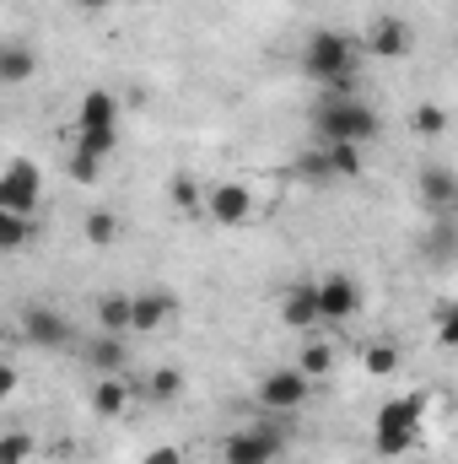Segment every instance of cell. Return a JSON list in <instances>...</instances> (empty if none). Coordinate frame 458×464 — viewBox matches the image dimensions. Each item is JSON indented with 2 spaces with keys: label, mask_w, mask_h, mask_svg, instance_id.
Here are the masks:
<instances>
[{
  "label": "cell",
  "mask_w": 458,
  "mask_h": 464,
  "mask_svg": "<svg viewBox=\"0 0 458 464\" xmlns=\"http://www.w3.org/2000/svg\"><path fill=\"white\" fill-rule=\"evenodd\" d=\"M356 65L361 60H356V44L345 33H313L302 44V71L335 98H356Z\"/></svg>",
  "instance_id": "1"
},
{
  "label": "cell",
  "mask_w": 458,
  "mask_h": 464,
  "mask_svg": "<svg viewBox=\"0 0 458 464\" xmlns=\"http://www.w3.org/2000/svg\"><path fill=\"white\" fill-rule=\"evenodd\" d=\"M313 130L324 146H367L377 135V114L361 103V98H335L324 92L319 109H313Z\"/></svg>",
  "instance_id": "2"
},
{
  "label": "cell",
  "mask_w": 458,
  "mask_h": 464,
  "mask_svg": "<svg viewBox=\"0 0 458 464\" xmlns=\"http://www.w3.org/2000/svg\"><path fill=\"white\" fill-rule=\"evenodd\" d=\"M421 421H426V400H421V394L388 400V405L377 411V427H372V438H377V454H383V459H399V454H410V449L421 443Z\"/></svg>",
  "instance_id": "3"
},
{
  "label": "cell",
  "mask_w": 458,
  "mask_h": 464,
  "mask_svg": "<svg viewBox=\"0 0 458 464\" xmlns=\"http://www.w3.org/2000/svg\"><path fill=\"white\" fill-rule=\"evenodd\" d=\"M308 394H313V378H308L302 367H275V372H264V378H259V405H264V411H275V416L302 411V405H308Z\"/></svg>",
  "instance_id": "4"
},
{
  "label": "cell",
  "mask_w": 458,
  "mask_h": 464,
  "mask_svg": "<svg viewBox=\"0 0 458 464\" xmlns=\"http://www.w3.org/2000/svg\"><path fill=\"white\" fill-rule=\"evenodd\" d=\"M281 432L275 427H243V432H232L227 443H222V459L227 464H275L281 459Z\"/></svg>",
  "instance_id": "5"
},
{
  "label": "cell",
  "mask_w": 458,
  "mask_h": 464,
  "mask_svg": "<svg viewBox=\"0 0 458 464\" xmlns=\"http://www.w3.org/2000/svg\"><path fill=\"white\" fill-rule=\"evenodd\" d=\"M38 189H43V179H38V168L33 162H5V173H0V211H38Z\"/></svg>",
  "instance_id": "6"
},
{
  "label": "cell",
  "mask_w": 458,
  "mask_h": 464,
  "mask_svg": "<svg viewBox=\"0 0 458 464\" xmlns=\"http://www.w3.org/2000/svg\"><path fill=\"white\" fill-rule=\"evenodd\" d=\"M205 211L216 217V227H243V222L253 217V195H248V184H237V179L211 184V189H205Z\"/></svg>",
  "instance_id": "7"
},
{
  "label": "cell",
  "mask_w": 458,
  "mask_h": 464,
  "mask_svg": "<svg viewBox=\"0 0 458 464\" xmlns=\"http://www.w3.org/2000/svg\"><path fill=\"white\" fill-rule=\"evenodd\" d=\"M415 184H421V206H426L432 217H453V211H458V173H453V168L426 162Z\"/></svg>",
  "instance_id": "8"
},
{
  "label": "cell",
  "mask_w": 458,
  "mask_h": 464,
  "mask_svg": "<svg viewBox=\"0 0 458 464\" xmlns=\"http://www.w3.org/2000/svg\"><path fill=\"white\" fill-rule=\"evenodd\" d=\"M319 308H324V319H329V324L356 319V308H361V286H356L345 270H329V276L319 281Z\"/></svg>",
  "instance_id": "9"
},
{
  "label": "cell",
  "mask_w": 458,
  "mask_h": 464,
  "mask_svg": "<svg viewBox=\"0 0 458 464\" xmlns=\"http://www.w3.org/2000/svg\"><path fill=\"white\" fill-rule=\"evenodd\" d=\"M410 22L405 16H377L372 27H367V54L372 60H405L410 54Z\"/></svg>",
  "instance_id": "10"
},
{
  "label": "cell",
  "mask_w": 458,
  "mask_h": 464,
  "mask_svg": "<svg viewBox=\"0 0 458 464\" xmlns=\"http://www.w3.org/2000/svg\"><path fill=\"white\" fill-rule=\"evenodd\" d=\"M167 319H178V297L173 292H140V297H129V330L135 335H151Z\"/></svg>",
  "instance_id": "11"
},
{
  "label": "cell",
  "mask_w": 458,
  "mask_h": 464,
  "mask_svg": "<svg viewBox=\"0 0 458 464\" xmlns=\"http://www.w3.org/2000/svg\"><path fill=\"white\" fill-rule=\"evenodd\" d=\"M22 330H27V341H33V346H43V351H65L71 341H76L71 319H65V314H54V308H33Z\"/></svg>",
  "instance_id": "12"
},
{
  "label": "cell",
  "mask_w": 458,
  "mask_h": 464,
  "mask_svg": "<svg viewBox=\"0 0 458 464\" xmlns=\"http://www.w3.org/2000/svg\"><path fill=\"white\" fill-rule=\"evenodd\" d=\"M281 324H286V330H313V324H324V308H319V281L291 286V292L281 297Z\"/></svg>",
  "instance_id": "13"
},
{
  "label": "cell",
  "mask_w": 458,
  "mask_h": 464,
  "mask_svg": "<svg viewBox=\"0 0 458 464\" xmlns=\"http://www.w3.org/2000/svg\"><path fill=\"white\" fill-rule=\"evenodd\" d=\"M124 362H129L124 335H109V330H103V335H92V341H87V367H92V372L119 378V367H124Z\"/></svg>",
  "instance_id": "14"
},
{
  "label": "cell",
  "mask_w": 458,
  "mask_h": 464,
  "mask_svg": "<svg viewBox=\"0 0 458 464\" xmlns=\"http://www.w3.org/2000/svg\"><path fill=\"white\" fill-rule=\"evenodd\" d=\"M297 179H308V184H329L335 179V162H329V146L324 140L297 151Z\"/></svg>",
  "instance_id": "15"
},
{
  "label": "cell",
  "mask_w": 458,
  "mask_h": 464,
  "mask_svg": "<svg viewBox=\"0 0 458 464\" xmlns=\"http://www.w3.org/2000/svg\"><path fill=\"white\" fill-rule=\"evenodd\" d=\"M76 124H81V130H92V124H119V103L109 92H87L81 109H76Z\"/></svg>",
  "instance_id": "16"
},
{
  "label": "cell",
  "mask_w": 458,
  "mask_h": 464,
  "mask_svg": "<svg viewBox=\"0 0 458 464\" xmlns=\"http://www.w3.org/2000/svg\"><path fill=\"white\" fill-rule=\"evenodd\" d=\"M119 146V124H92V130H76V151H87V157H109Z\"/></svg>",
  "instance_id": "17"
},
{
  "label": "cell",
  "mask_w": 458,
  "mask_h": 464,
  "mask_svg": "<svg viewBox=\"0 0 458 464\" xmlns=\"http://www.w3.org/2000/svg\"><path fill=\"white\" fill-rule=\"evenodd\" d=\"M124 405H129V383H124V378H103V383L92 389V411H98V416H119Z\"/></svg>",
  "instance_id": "18"
},
{
  "label": "cell",
  "mask_w": 458,
  "mask_h": 464,
  "mask_svg": "<svg viewBox=\"0 0 458 464\" xmlns=\"http://www.w3.org/2000/svg\"><path fill=\"white\" fill-rule=\"evenodd\" d=\"M0 76L5 82H27L33 76V49L27 44H0Z\"/></svg>",
  "instance_id": "19"
},
{
  "label": "cell",
  "mask_w": 458,
  "mask_h": 464,
  "mask_svg": "<svg viewBox=\"0 0 458 464\" xmlns=\"http://www.w3.org/2000/svg\"><path fill=\"white\" fill-rule=\"evenodd\" d=\"M33 217L27 211H0V248H22L27 237H33Z\"/></svg>",
  "instance_id": "20"
},
{
  "label": "cell",
  "mask_w": 458,
  "mask_h": 464,
  "mask_svg": "<svg viewBox=\"0 0 458 464\" xmlns=\"http://www.w3.org/2000/svg\"><path fill=\"white\" fill-rule=\"evenodd\" d=\"M98 324H103L109 335H135V330H129V297H103V303H98Z\"/></svg>",
  "instance_id": "21"
},
{
  "label": "cell",
  "mask_w": 458,
  "mask_h": 464,
  "mask_svg": "<svg viewBox=\"0 0 458 464\" xmlns=\"http://www.w3.org/2000/svg\"><path fill=\"white\" fill-rule=\"evenodd\" d=\"M146 394H151L157 405L178 400V394H184V372H178V367H157V372H151V383H146Z\"/></svg>",
  "instance_id": "22"
},
{
  "label": "cell",
  "mask_w": 458,
  "mask_h": 464,
  "mask_svg": "<svg viewBox=\"0 0 458 464\" xmlns=\"http://www.w3.org/2000/svg\"><path fill=\"white\" fill-rule=\"evenodd\" d=\"M81 232H87V243L109 248V243L119 237V217H114V211H87V222H81Z\"/></svg>",
  "instance_id": "23"
},
{
  "label": "cell",
  "mask_w": 458,
  "mask_h": 464,
  "mask_svg": "<svg viewBox=\"0 0 458 464\" xmlns=\"http://www.w3.org/2000/svg\"><path fill=\"white\" fill-rule=\"evenodd\" d=\"M167 200H173L178 211H200V206H205V189H200L189 173H178V179L167 184Z\"/></svg>",
  "instance_id": "24"
},
{
  "label": "cell",
  "mask_w": 458,
  "mask_h": 464,
  "mask_svg": "<svg viewBox=\"0 0 458 464\" xmlns=\"http://www.w3.org/2000/svg\"><path fill=\"white\" fill-rule=\"evenodd\" d=\"M410 124H415V135H426V140H437V135L448 130V114H443L437 103H421V109L410 114Z\"/></svg>",
  "instance_id": "25"
},
{
  "label": "cell",
  "mask_w": 458,
  "mask_h": 464,
  "mask_svg": "<svg viewBox=\"0 0 458 464\" xmlns=\"http://www.w3.org/2000/svg\"><path fill=\"white\" fill-rule=\"evenodd\" d=\"M453 248H458V227L448 222V217H437V222H432V237H426V254H437V259H448Z\"/></svg>",
  "instance_id": "26"
},
{
  "label": "cell",
  "mask_w": 458,
  "mask_h": 464,
  "mask_svg": "<svg viewBox=\"0 0 458 464\" xmlns=\"http://www.w3.org/2000/svg\"><path fill=\"white\" fill-rule=\"evenodd\" d=\"M432 319H437V341L458 351V303H437V314H432Z\"/></svg>",
  "instance_id": "27"
},
{
  "label": "cell",
  "mask_w": 458,
  "mask_h": 464,
  "mask_svg": "<svg viewBox=\"0 0 458 464\" xmlns=\"http://www.w3.org/2000/svg\"><path fill=\"white\" fill-rule=\"evenodd\" d=\"M297 362H302V372H308V378H324V372L335 367V351H329V346H302Z\"/></svg>",
  "instance_id": "28"
},
{
  "label": "cell",
  "mask_w": 458,
  "mask_h": 464,
  "mask_svg": "<svg viewBox=\"0 0 458 464\" xmlns=\"http://www.w3.org/2000/svg\"><path fill=\"white\" fill-rule=\"evenodd\" d=\"M329 162H335V179H356L361 173V146H329Z\"/></svg>",
  "instance_id": "29"
},
{
  "label": "cell",
  "mask_w": 458,
  "mask_h": 464,
  "mask_svg": "<svg viewBox=\"0 0 458 464\" xmlns=\"http://www.w3.org/2000/svg\"><path fill=\"white\" fill-rule=\"evenodd\" d=\"M27 454H33V438L27 432H5L0 438V464H22Z\"/></svg>",
  "instance_id": "30"
},
{
  "label": "cell",
  "mask_w": 458,
  "mask_h": 464,
  "mask_svg": "<svg viewBox=\"0 0 458 464\" xmlns=\"http://www.w3.org/2000/svg\"><path fill=\"white\" fill-rule=\"evenodd\" d=\"M394 367H399V351H394V346H372V351H367V372H377V378H383V372H394Z\"/></svg>",
  "instance_id": "31"
},
{
  "label": "cell",
  "mask_w": 458,
  "mask_h": 464,
  "mask_svg": "<svg viewBox=\"0 0 458 464\" xmlns=\"http://www.w3.org/2000/svg\"><path fill=\"white\" fill-rule=\"evenodd\" d=\"M98 168H103V162H98V157H87V151H76V157H71V179H76V184H92V179H98Z\"/></svg>",
  "instance_id": "32"
},
{
  "label": "cell",
  "mask_w": 458,
  "mask_h": 464,
  "mask_svg": "<svg viewBox=\"0 0 458 464\" xmlns=\"http://www.w3.org/2000/svg\"><path fill=\"white\" fill-rule=\"evenodd\" d=\"M146 464H184V454H178V449H151Z\"/></svg>",
  "instance_id": "33"
},
{
  "label": "cell",
  "mask_w": 458,
  "mask_h": 464,
  "mask_svg": "<svg viewBox=\"0 0 458 464\" xmlns=\"http://www.w3.org/2000/svg\"><path fill=\"white\" fill-rule=\"evenodd\" d=\"M81 5H87V11H103V5H114V0H81Z\"/></svg>",
  "instance_id": "34"
}]
</instances>
